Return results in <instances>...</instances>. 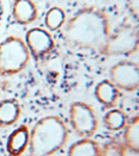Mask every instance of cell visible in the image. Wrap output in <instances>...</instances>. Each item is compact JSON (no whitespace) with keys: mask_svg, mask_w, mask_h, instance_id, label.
<instances>
[{"mask_svg":"<svg viewBox=\"0 0 139 156\" xmlns=\"http://www.w3.org/2000/svg\"><path fill=\"white\" fill-rule=\"evenodd\" d=\"M139 48V29L126 26L110 34L102 52L106 55H130Z\"/></svg>","mask_w":139,"mask_h":156,"instance_id":"obj_4","label":"cell"},{"mask_svg":"<svg viewBox=\"0 0 139 156\" xmlns=\"http://www.w3.org/2000/svg\"><path fill=\"white\" fill-rule=\"evenodd\" d=\"M30 131L28 127L21 125L9 134L6 142V150L11 156H21L29 147Z\"/></svg>","mask_w":139,"mask_h":156,"instance_id":"obj_8","label":"cell"},{"mask_svg":"<svg viewBox=\"0 0 139 156\" xmlns=\"http://www.w3.org/2000/svg\"><path fill=\"white\" fill-rule=\"evenodd\" d=\"M65 20H67V17H65L64 9L58 6H54L47 12L45 16V24L48 29L55 31L64 26L65 24Z\"/></svg>","mask_w":139,"mask_h":156,"instance_id":"obj_15","label":"cell"},{"mask_svg":"<svg viewBox=\"0 0 139 156\" xmlns=\"http://www.w3.org/2000/svg\"><path fill=\"white\" fill-rule=\"evenodd\" d=\"M128 4L133 12H139V0H128Z\"/></svg>","mask_w":139,"mask_h":156,"instance_id":"obj_17","label":"cell"},{"mask_svg":"<svg viewBox=\"0 0 139 156\" xmlns=\"http://www.w3.org/2000/svg\"><path fill=\"white\" fill-rule=\"evenodd\" d=\"M110 80L118 90L134 92L139 89V65L123 60L110 69Z\"/></svg>","mask_w":139,"mask_h":156,"instance_id":"obj_6","label":"cell"},{"mask_svg":"<svg viewBox=\"0 0 139 156\" xmlns=\"http://www.w3.org/2000/svg\"><path fill=\"white\" fill-rule=\"evenodd\" d=\"M123 145L127 150L139 155V115L127 123L123 132Z\"/></svg>","mask_w":139,"mask_h":156,"instance_id":"obj_13","label":"cell"},{"mask_svg":"<svg viewBox=\"0 0 139 156\" xmlns=\"http://www.w3.org/2000/svg\"><path fill=\"white\" fill-rule=\"evenodd\" d=\"M110 36L109 22L103 12L83 9L65 23L64 37L74 47L102 51Z\"/></svg>","mask_w":139,"mask_h":156,"instance_id":"obj_1","label":"cell"},{"mask_svg":"<svg viewBox=\"0 0 139 156\" xmlns=\"http://www.w3.org/2000/svg\"><path fill=\"white\" fill-rule=\"evenodd\" d=\"M21 105L17 99L0 100V128L15 125L21 115Z\"/></svg>","mask_w":139,"mask_h":156,"instance_id":"obj_10","label":"cell"},{"mask_svg":"<svg viewBox=\"0 0 139 156\" xmlns=\"http://www.w3.org/2000/svg\"><path fill=\"white\" fill-rule=\"evenodd\" d=\"M12 14L17 23L28 25L36 20L39 9L32 0H15Z\"/></svg>","mask_w":139,"mask_h":156,"instance_id":"obj_9","label":"cell"},{"mask_svg":"<svg viewBox=\"0 0 139 156\" xmlns=\"http://www.w3.org/2000/svg\"><path fill=\"white\" fill-rule=\"evenodd\" d=\"M68 138L69 130L59 117L42 118L30 131L29 156H53L64 147Z\"/></svg>","mask_w":139,"mask_h":156,"instance_id":"obj_2","label":"cell"},{"mask_svg":"<svg viewBox=\"0 0 139 156\" xmlns=\"http://www.w3.org/2000/svg\"><path fill=\"white\" fill-rule=\"evenodd\" d=\"M104 125L111 131H118L125 129L128 123L127 115L122 109H111L104 117Z\"/></svg>","mask_w":139,"mask_h":156,"instance_id":"obj_14","label":"cell"},{"mask_svg":"<svg viewBox=\"0 0 139 156\" xmlns=\"http://www.w3.org/2000/svg\"><path fill=\"white\" fill-rule=\"evenodd\" d=\"M101 149L97 142L90 137H85L70 146L68 156H100Z\"/></svg>","mask_w":139,"mask_h":156,"instance_id":"obj_12","label":"cell"},{"mask_svg":"<svg viewBox=\"0 0 139 156\" xmlns=\"http://www.w3.org/2000/svg\"><path fill=\"white\" fill-rule=\"evenodd\" d=\"M127 148L122 142H110L101 149L100 156H126Z\"/></svg>","mask_w":139,"mask_h":156,"instance_id":"obj_16","label":"cell"},{"mask_svg":"<svg viewBox=\"0 0 139 156\" xmlns=\"http://www.w3.org/2000/svg\"><path fill=\"white\" fill-rule=\"evenodd\" d=\"M70 122L76 134L80 137H92L98 130V118L92 107L84 102L72 103L70 107Z\"/></svg>","mask_w":139,"mask_h":156,"instance_id":"obj_5","label":"cell"},{"mask_svg":"<svg viewBox=\"0 0 139 156\" xmlns=\"http://www.w3.org/2000/svg\"><path fill=\"white\" fill-rule=\"evenodd\" d=\"M25 43L30 55H32L36 59L42 58L45 55L50 53L55 46V42L51 34L41 27L29 29L26 32Z\"/></svg>","mask_w":139,"mask_h":156,"instance_id":"obj_7","label":"cell"},{"mask_svg":"<svg viewBox=\"0 0 139 156\" xmlns=\"http://www.w3.org/2000/svg\"><path fill=\"white\" fill-rule=\"evenodd\" d=\"M29 59V50L23 39L11 36L0 43V75L12 76L22 72Z\"/></svg>","mask_w":139,"mask_h":156,"instance_id":"obj_3","label":"cell"},{"mask_svg":"<svg viewBox=\"0 0 139 156\" xmlns=\"http://www.w3.org/2000/svg\"><path fill=\"white\" fill-rule=\"evenodd\" d=\"M95 96L102 105L106 107H112L115 105L120 97V90L111 80L106 79L97 84Z\"/></svg>","mask_w":139,"mask_h":156,"instance_id":"obj_11","label":"cell"}]
</instances>
